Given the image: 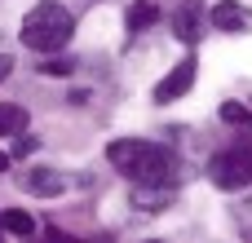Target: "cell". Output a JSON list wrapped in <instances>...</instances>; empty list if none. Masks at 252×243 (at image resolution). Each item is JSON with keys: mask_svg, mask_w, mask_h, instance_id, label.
Masks as SVG:
<instances>
[{"mask_svg": "<svg viewBox=\"0 0 252 243\" xmlns=\"http://www.w3.org/2000/svg\"><path fill=\"white\" fill-rule=\"evenodd\" d=\"M0 226H4V235H13V239H27V235L35 230L31 213H22V208H9V213L0 217Z\"/></svg>", "mask_w": 252, "mask_h": 243, "instance_id": "cell-12", "label": "cell"}, {"mask_svg": "<svg viewBox=\"0 0 252 243\" xmlns=\"http://www.w3.org/2000/svg\"><path fill=\"white\" fill-rule=\"evenodd\" d=\"M182 177H186L182 159H177L168 146H159V142H151V146L142 151V159L128 168V182H159V186H182Z\"/></svg>", "mask_w": 252, "mask_h": 243, "instance_id": "cell-2", "label": "cell"}, {"mask_svg": "<svg viewBox=\"0 0 252 243\" xmlns=\"http://www.w3.org/2000/svg\"><path fill=\"white\" fill-rule=\"evenodd\" d=\"M173 199H177V186H159V182H133V208H137V213H146V217H155V213L173 208Z\"/></svg>", "mask_w": 252, "mask_h": 243, "instance_id": "cell-7", "label": "cell"}, {"mask_svg": "<svg viewBox=\"0 0 252 243\" xmlns=\"http://www.w3.org/2000/svg\"><path fill=\"white\" fill-rule=\"evenodd\" d=\"M221 120L244 128V124H252V111H248V106H239V102H226V106H221Z\"/></svg>", "mask_w": 252, "mask_h": 243, "instance_id": "cell-14", "label": "cell"}, {"mask_svg": "<svg viewBox=\"0 0 252 243\" xmlns=\"http://www.w3.org/2000/svg\"><path fill=\"white\" fill-rule=\"evenodd\" d=\"M146 146H151V142H142V137H120V142H111V146H106V159L128 177V168L142 159V151H146Z\"/></svg>", "mask_w": 252, "mask_h": 243, "instance_id": "cell-9", "label": "cell"}, {"mask_svg": "<svg viewBox=\"0 0 252 243\" xmlns=\"http://www.w3.org/2000/svg\"><path fill=\"white\" fill-rule=\"evenodd\" d=\"M173 31H177V40H186V44H195L199 35H204V0H182L177 9H173Z\"/></svg>", "mask_w": 252, "mask_h": 243, "instance_id": "cell-8", "label": "cell"}, {"mask_svg": "<svg viewBox=\"0 0 252 243\" xmlns=\"http://www.w3.org/2000/svg\"><path fill=\"white\" fill-rule=\"evenodd\" d=\"M9 71H13V58H9V53H0V84L9 80Z\"/></svg>", "mask_w": 252, "mask_h": 243, "instance_id": "cell-16", "label": "cell"}, {"mask_svg": "<svg viewBox=\"0 0 252 243\" xmlns=\"http://www.w3.org/2000/svg\"><path fill=\"white\" fill-rule=\"evenodd\" d=\"M0 230H4V226H0Z\"/></svg>", "mask_w": 252, "mask_h": 243, "instance_id": "cell-18", "label": "cell"}, {"mask_svg": "<svg viewBox=\"0 0 252 243\" xmlns=\"http://www.w3.org/2000/svg\"><path fill=\"white\" fill-rule=\"evenodd\" d=\"M9 159H13V155H9V151H0V173L9 168Z\"/></svg>", "mask_w": 252, "mask_h": 243, "instance_id": "cell-17", "label": "cell"}, {"mask_svg": "<svg viewBox=\"0 0 252 243\" xmlns=\"http://www.w3.org/2000/svg\"><path fill=\"white\" fill-rule=\"evenodd\" d=\"M18 182H22V190H27V195H35V199H58V195L66 190V177H62L58 168H44V164L27 168Z\"/></svg>", "mask_w": 252, "mask_h": 243, "instance_id": "cell-6", "label": "cell"}, {"mask_svg": "<svg viewBox=\"0 0 252 243\" xmlns=\"http://www.w3.org/2000/svg\"><path fill=\"white\" fill-rule=\"evenodd\" d=\"M159 18H164V13H159V4H155V0H137V4L128 9V31L137 35V31H146V27H155Z\"/></svg>", "mask_w": 252, "mask_h": 243, "instance_id": "cell-10", "label": "cell"}, {"mask_svg": "<svg viewBox=\"0 0 252 243\" xmlns=\"http://www.w3.org/2000/svg\"><path fill=\"white\" fill-rule=\"evenodd\" d=\"M208 177H213L217 190H244V186H252V142H239L235 151L213 155Z\"/></svg>", "mask_w": 252, "mask_h": 243, "instance_id": "cell-3", "label": "cell"}, {"mask_svg": "<svg viewBox=\"0 0 252 243\" xmlns=\"http://www.w3.org/2000/svg\"><path fill=\"white\" fill-rule=\"evenodd\" d=\"M75 35V18L71 9H62L58 0H40L27 18H22V44L31 53H58L66 49V40Z\"/></svg>", "mask_w": 252, "mask_h": 243, "instance_id": "cell-1", "label": "cell"}, {"mask_svg": "<svg viewBox=\"0 0 252 243\" xmlns=\"http://www.w3.org/2000/svg\"><path fill=\"white\" fill-rule=\"evenodd\" d=\"M75 71V58H44L40 62V75H71Z\"/></svg>", "mask_w": 252, "mask_h": 243, "instance_id": "cell-13", "label": "cell"}, {"mask_svg": "<svg viewBox=\"0 0 252 243\" xmlns=\"http://www.w3.org/2000/svg\"><path fill=\"white\" fill-rule=\"evenodd\" d=\"M35 146H40L35 137H18V133H13V151H9V155H18V159H22V155H31Z\"/></svg>", "mask_w": 252, "mask_h": 243, "instance_id": "cell-15", "label": "cell"}, {"mask_svg": "<svg viewBox=\"0 0 252 243\" xmlns=\"http://www.w3.org/2000/svg\"><path fill=\"white\" fill-rule=\"evenodd\" d=\"M208 22H213L217 31L248 35V31H252V9H248V4H239V0H217V4L208 9Z\"/></svg>", "mask_w": 252, "mask_h": 243, "instance_id": "cell-4", "label": "cell"}, {"mask_svg": "<svg viewBox=\"0 0 252 243\" xmlns=\"http://www.w3.org/2000/svg\"><path fill=\"white\" fill-rule=\"evenodd\" d=\"M195 66H199L195 58H182V62H177V66L155 84V102H177V97H186L190 84H195Z\"/></svg>", "mask_w": 252, "mask_h": 243, "instance_id": "cell-5", "label": "cell"}, {"mask_svg": "<svg viewBox=\"0 0 252 243\" xmlns=\"http://www.w3.org/2000/svg\"><path fill=\"white\" fill-rule=\"evenodd\" d=\"M13 133H27V111L18 102H0V137H13Z\"/></svg>", "mask_w": 252, "mask_h": 243, "instance_id": "cell-11", "label": "cell"}]
</instances>
